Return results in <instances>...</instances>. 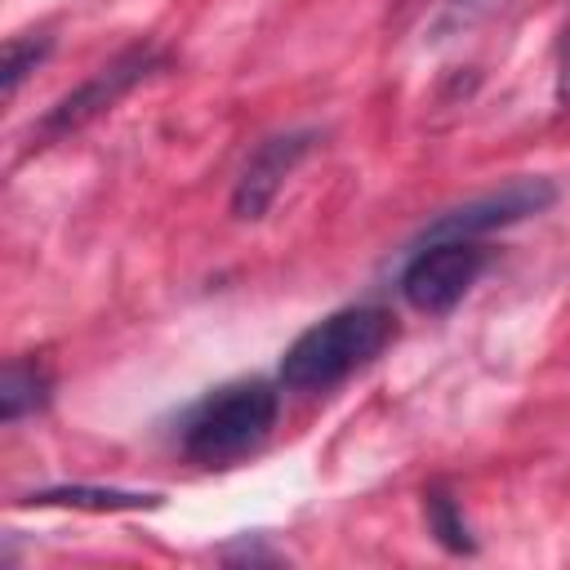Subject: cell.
<instances>
[{
	"instance_id": "6da1fadb",
	"label": "cell",
	"mask_w": 570,
	"mask_h": 570,
	"mask_svg": "<svg viewBox=\"0 0 570 570\" xmlns=\"http://www.w3.org/2000/svg\"><path fill=\"white\" fill-rule=\"evenodd\" d=\"M392 334H396V325H392V316L383 307H370V303L338 307L325 321L307 325L285 347L276 379L289 392H330L347 374L370 365L392 343Z\"/></svg>"
},
{
	"instance_id": "7a4b0ae2",
	"label": "cell",
	"mask_w": 570,
	"mask_h": 570,
	"mask_svg": "<svg viewBox=\"0 0 570 570\" xmlns=\"http://www.w3.org/2000/svg\"><path fill=\"white\" fill-rule=\"evenodd\" d=\"M276 405V387L263 379H240L209 392L183 423V454L205 468H223L249 454L272 432Z\"/></svg>"
},
{
	"instance_id": "3957f363",
	"label": "cell",
	"mask_w": 570,
	"mask_h": 570,
	"mask_svg": "<svg viewBox=\"0 0 570 570\" xmlns=\"http://www.w3.org/2000/svg\"><path fill=\"white\" fill-rule=\"evenodd\" d=\"M165 71V53L156 45H129L125 53H116L111 62H102L85 85H76L71 94H62L36 125H31V142H58L76 129H85L89 120H98L102 111H111L129 89H138L147 76Z\"/></svg>"
},
{
	"instance_id": "277c9868",
	"label": "cell",
	"mask_w": 570,
	"mask_h": 570,
	"mask_svg": "<svg viewBox=\"0 0 570 570\" xmlns=\"http://www.w3.org/2000/svg\"><path fill=\"white\" fill-rule=\"evenodd\" d=\"M485 249L476 240H419L401 272V294L414 312L441 316L450 312L481 276Z\"/></svg>"
},
{
	"instance_id": "5b68a950",
	"label": "cell",
	"mask_w": 570,
	"mask_h": 570,
	"mask_svg": "<svg viewBox=\"0 0 570 570\" xmlns=\"http://www.w3.org/2000/svg\"><path fill=\"white\" fill-rule=\"evenodd\" d=\"M557 205V187L548 178H517L499 191H485L476 200H463L445 214H436L419 240H476L485 232H499V227H512V223H525L543 209Z\"/></svg>"
},
{
	"instance_id": "8992f818",
	"label": "cell",
	"mask_w": 570,
	"mask_h": 570,
	"mask_svg": "<svg viewBox=\"0 0 570 570\" xmlns=\"http://www.w3.org/2000/svg\"><path fill=\"white\" fill-rule=\"evenodd\" d=\"M316 138H321L316 129H285V134L263 138V142L245 156V165H240V174H236L232 214H236L240 223H258V218L272 209L281 183H285V178L298 169V160L316 147Z\"/></svg>"
},
{
	"instance_id": "52a82bcc",
	"label": "cell",
	"mask_w": 570,
	"mask_h": 570,
	"mask_svg": "<svg viewBox=\"0 0 570 570\" xmlns=\"http://www.w3.org/2000/svg\"><path fill=\"white\" fill-rule=\"evenodd\" d=\"M49 392H53V379L45 370V361L36 356H13L0 374V419L4 423H18L36 410L49 405Z\"/></svg>"
},
{
	"instance_id": "ba28073f",
	"label": "cell",
	"mask_w": 570,
	"mask_h": 570,
	"mask_svg": "<svg viewBox=\"0 0 570 570\" xmlns=\"http://www.w3.org/2000/svg\"><path fill=\"white\" fill-rule=\"evenodd\" d=\"M22 503H31V508H85V512H138V508H160V494L111 490V485H53V490L27 494Z\"/></svg>"
},
{
	"instance_id": "9c48e42d",
	"label": "cell",
	"mask_w": 570,
	"mask_h": 570,
	"mask_svg": "<svg viewBox=\"0 0 570 570\" xmlns=\"http://www.w3.org/2000/svg\"><path fill=\"white\" fill-rule=\"evenodd\" d=\"M423 517H428V530L432 539L445 548V552H459V557H472L476 552V539L463 521V508L454 503V494L445 485H428L423 490Z\"/></svg>"
},
{
	"instance_id": "30bf717a",
	"label": "cell",
	"mask_w": 570,
	"mask_h": 570,
	"mask_svg": "<svg viewBox=\"0 0 570 570\" xmlns=\"http://www.w3.org/2000/svg\"><path fill=\"white\" fill-rule=\"evenodd\" d=\"M49 49H53V36H9V45H4V98H13L18 89H22V80L49 58Z\"/></svg>"
},
{
	"instance_id": "8fae6325",
	"label": "cell",
	"mask_w": 570,
	"mask_h": 570,
	"mask_svg": "<svg viewBox=\"0 0 570 570\" xmlns=\"http://www.w3.org/2000/svg\"><path fill=\"white\" fill-rule=\"evenodd\" d=\"M557 98L570 102V27L561 36V71H557Z\"/></svg>"
},
{
	"instance_id": "7c38bea8",
	"label": "cell",
	"mask_w": 570,
	"mask_h": 570,
	"mask_svg": "<svg viewBox=\"0 0 570 570\" xmlns=\"http://www.w3.org/2000/svg\"><path fill=\"white\" fill-rule=\"evenodd\" d=\"M459 4H485V0H459Z\"/></svg>"
}]
</instances>
